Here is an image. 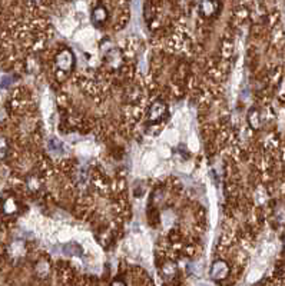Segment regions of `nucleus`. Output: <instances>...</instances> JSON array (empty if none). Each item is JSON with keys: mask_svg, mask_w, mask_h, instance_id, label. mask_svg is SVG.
Here are the masks:
<instances>
[{"mask_svg": "<svg viewBox=\"0 0 285 286\" xmlns=\"http://www.w3.org/2000/svg\"><path fill=\"white\" fill-rule=\"evenodd\" d=\"M55 66L62 73H70L76 66V56L73 50L69 48H63L59 50V53L55 57Z\"/></svg>", "mask_w": 285, "mask_h": 286, "instance_id": "1", "label": "nucleus"}, {"mask_svg": "<svg viewBox=\"0 0 285 286\" xmlns=\"http://www.w3.org/2000/svg\"><path fill=\"white\" fill-rule=\"evenodd\" d=\"M105 59H106V63L109 64L112 69H118L124 62V56L119 49H111L109 52H106Z\"/></svg>", "mask_w": 285, "mask_h": 286, "instance_id": "9", "label": "nucleus"}, {"mask_svg": "<svg viewBox=\"0 0 285 286\" xmlns=\"http://www.w3.org/2000/svg\"><path fill=\"white\" fill-rule=\"evenodd\" d=\"M1 213L4 216H16L20 210V203L15 195H7L1 199Z\"/></svg>", "mask_w": 285, "mask_h": 286, "instance_id": "4", "label": "nucleus"}, {"mask_svg": "<svg viewBox=\"0 0 285 286\" xmlns=\"http://www.w3.org/2000/svg\"><path fill=\"white\" fill-rule=\"evenodd\" d=\"M221 10V3L218 1H202L199 3V15L205 19L217 16Z\"/></svg>", "mask_w": 285, "mask_h": 286, "instance_id": "6", "label": "nucleus"}, {"mask_svg": "<svg viewBox=\"0 0 285 286\" xmlns=\"http://www.w3.org/2000/svg\"><path fill=\"white\" fill-rule=\"evenodd\" d=\"M247 120H248V125L253 127V130H258L261 129V125H262V119H261V113L256 108H251L248 111V114H247Z\"/></svg>", "mask_w": 285, "mask_h": 286, "instance_id": "11", "label": "nucleus"}, {"mask_svg": "<svg viewBox=\"0 0 285 286\" xmlns=\"http://www.w3.org/2000/svg\"><path fill=\"white\" fill-rule=\"evenodd\" d=\"M166 116H168V105L162 99H157L155 102H152L149 109H148V113H146L148 122L154 123V125L162 122Z\"/></svg>", "mask_w": 285, "mask_h": 286, "instance_id": "2", "label": "nucleus"}, {"mask_svg": "<svg viewBox=\"0 0 285 286\" xmlns=\"http://www.w3.org/2000/svg\"><path fill=\"white\" fill-rule=\"evenodd\" d=\"M25 183H26V188L31 193H39L43 188V182H42L40 176L36 175V173H31V175L26 176Z\"/></svg>", "mask_w": 285, "mask_h": 286, "instance_id": "10", "label": "nucleus"}, {"mask_svg": "<svg viewBox=\"0 0 285 286\" xmlns=\"http://www.w3.org/2000/svg\"><path fill=\"white\" fill-rule=\"evenodd\" d=\"M10 152V144L9 141L4 136H0V160H4L9 156Z\"/></svg>", "mask_w": 285, "mask_h": 286, "instance_id": "13", "label": "nucleus"}, {"mask_svg": "<svg viewBox=\"0 0 285 286\" xmlns=\"http://www.w3.org/2000/svg\"><path fill=\"white\" fill-rule=\"evenodd\" d=\"M34 273L39 276V278H48L49 273H50V263H49L48 259H40L37 260V263L34 265Z\"/></svg>", "mask_w": 285, "mask_h": 286, "instance_id": "12", "label": "nucleus"}, {"mask_svg": "<svg viewBox=\"0 0 285 286\" xmlns=\"http://www.w3.org/2000/svg\"><path fill=\"white\" fill-rule=\"evenodd\" d=\"M229 265H228V262H225V260H222V259H218V260H215L212 265H211V269H209V276H211V279L212 281H215V282H222V281H225L228 276H229Z\"/></svg>", "mask_w": 285, "mask_h": 286, "instance_id": "3", "label": "nucleus"}, {"mask_svg": "<svg viewBox=\"0 0 285 286\" xmlns=\"http://www.w3.org/2000/svg\"><path fill=\"white\" fill-rule=\"evenodd\" d=\"M178 275V265L175 262H165L160 268V278L163 282H172Z\"/></svg>", "mask_w": 285, "mask_h": 286, "instance_id": "8", "label": "nucleus"}, {"mask_svg": "<svg viewBox=\"0 0 285 286\" xmlns=\"http://www.w3.org/2000/svg\"><path fill=\"white\" fill-rule=\"evenodd\" d=\"M28 252V248H26V242L25 240H22V239H16V240H13L10 245H9V248H7V254L9 256L12 257V259H22L25 255Z\"/></svg>", "mask_w": 285, "mask_h": 286, "instance_id": "7", "label": "nucleus"}, {"mask_svg": "<svg viewBox=\"0 0 285 286\" xmlns=\"http://www.w3.org/2000/svg\"><path fill=\"white\" fill-rule=\"evenodd\" d=\"M111 286H127V284H125V281H122V279H113Z\"/></svg>", "mask_w": 285, "mask_h": 286, "instance_id": "14", "label": "nucleus"}, {"mask_svg": "<svg viewBox=\"0 0 285 286\" xmlns=\"http://www.w3.org/2000/svg\"><path fill=\"white\" fill-rule=\"evenodd\" d=\"M108 19H109V10H108V7L105 4H102V3H97L95 7L92 9V12H91V20H92V23L95 25L96 28H100V26H103L108 22Z\"/></svg>", "mask_w": 285, "mask_h": 286, "instance_id": "5", "label": "nucleus"}]
</instances>
